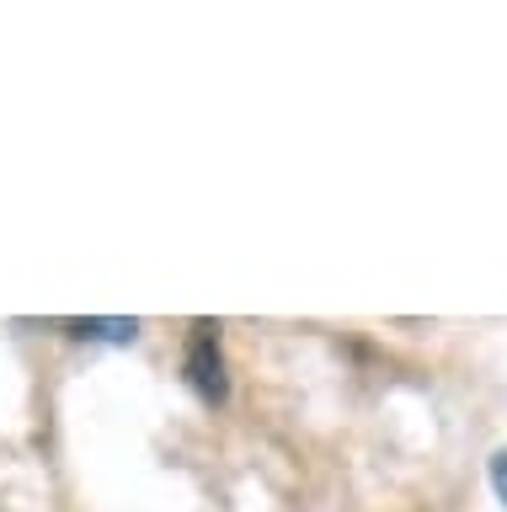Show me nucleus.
<instances>
[{"instance_id":"3","label":"nucleus","mask_w":507,"mask_h":512,"mask_svg":"<svg viewBox=\"0 0 507 512\" xmlns=\"http://www.w3.org/2000/svg\"><path fill=\"white\" fill-rule=\"evenodd\" d=\"M491 486H497L502 507H507V448H502V454H491Z\"/></svg>"},{"instance_id":"1","label":"nucleus","mask_w":507,"mask_h":512,"mask_svg":"<svg viewBox=\"0 0 507 512\" xmlns=\"http://www.w3.org/2000/svg\"><path fill=\"white\" fill-rule=\"evenodd\" d=\"M182 368H187V384H193L209 406H225L230 374H225V347H219V326H214V320H198V326H193Z\"/></svg>"},{"instance_id":"2","label":"nucleus","mask_w":507,"mask_h":512,"mask_svg":"<svg viewBox=\"0 0 507 512\" xmlns=\"http://www.w3.org/2000/svg\"><path fill=\"white\" fill-rule=\"evenodd\" d=\"M75 336H86V342H113V347H129L139 336V320H70Z\"/></svg>"}]
</instances>
